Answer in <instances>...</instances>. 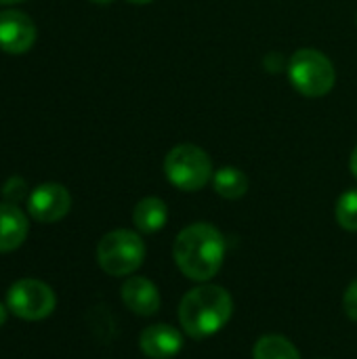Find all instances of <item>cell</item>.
Listing matches in <instances>:
<instances>
[{
    "instance_id": "1",
    "label": "cell",
    "mask_w": 357,
    "mask_h": 359,
    "mask_svg": "<svg viewBox=\"0 0 357 359\" xmlns=\"http://www.w3.org/2000/svg\"><path fill=\"white\" fill-rule=\"evenodd\" d=\"M173 257L181 273L194 282L213 280L225 259V240L210 223H194L179 231Z\"/></svg>"
},
{
    "instance_id": "2",
    "label": "cell",
    "mask_w": 357,
    "mask_h": 359,
    "mask_svg": "<svg viewBox=\"0 0 357 359\" xmlns=\"http://www.w3.org/2000/svg\"><path fill=\"white\" fill-rule=\"evenodd\" d=\"M234 301L231 294L215 284H202L189 290L179 305V322L187 337L202 341L219 330L231 320Z\"/></svg>"
},
{
    "instance_id": "3",
    "label": "cell",
    "mask_w": 357,
    "mask_h": 359,
    "mask_svg": "<svg viewBox=\"0 0 357 359\" xmlns=\"http://www.w3.org/2000/svg\"><path fill=\"white\" fill-rule=\"evenodd\" d=\"M290 84L309 99L324 97L337 82V69L332 61L318 48H299L292 53L286 65Z\"/></svg>"
},
{
    "instance_id": "4",
    "label": "cell",
    "mask_w": 357,
    "mask_h": 359,
    "mask_svg": "<svg viewBox=\"0 0 357 359\" xmlns=\"http://www.w3.org/2000/svg\"><path fill=\"white\" fill-rule=\"evenodd\" d=\"M145 259V244L137 231L114 229L99 240L97 263L99 267L114 278L135 273Z\"/></svg>"
},
{
    "instance_id": "5",
    "label": "cell",
    "mask_w": 357,
    "mask_h": 359,
    "mask_svg": "<svg viewBox=\"0 0 357 359\" xmlns=\"http://www.w3.org/2000/svg\"><path fill=\"white\" fill-rule=\"evenodd\" d=\"M164 175L181 191H200L215 172L210 156L202 147L194 143H181L166 154Z\"/></svg>"
},
{
    "instance_id": "6",
    "label": "cell",
    "mask_w": 357,
    "mask_h": 359,
    "mask_svg": "<svg viewBox=\"0 0 357 359\" xmlns=\"http://www.w3.org/2000/svg\"><path fill=\"white\" fill-rule=\"evenodd\" d=\"M57 299L48 284L23 278L17 280L6 292V307L13 316L27 322H40L55 311Z\"/></svg>"
},
{
    "instance_id": "7",
    "label": "cell",
    "mask_w": 357,
    "mask_h": 359,
    "mask_svg": "<svg viewBox=\"0 0 357 359\" xmlns=\"http://www.w3.org/2000/svg\"><path fill=\"white\" fill-rule=\"evenodd\" d=\"M72 208L69 191L59 183H42L27 198V210L38 223H57Z\"/></svg>"
},
{
    "instance_id": "8",
    "label": "cell",
    "mask_w": 357,
    "mask_h": 359,
    "mask_svg": "<svg viewBox=\"0 0 357 359\" xmlns=\"http://www.w3.org/2000/svg\"><path fill=\"white\" fill-rule=\"evenodd\" d=\"M36 40L34 21L21 11L0 13V48L11 55H21L32 48Z\"/></svg>"
},
{
    "instance_id": "9",
    "label": "cell",
    "mask_w": 357,
    "mask_h": 359,
    "mask_svg": "<svg viewBox=\"0 0 357 359\" xmlns=\"http://www.w3.org/2000/svg\"><path fill=\"white\" fill-rule=\"evenodd\" d=\"M139 347L149 359H170L183 349V334L168 324H154L141 332Z\"/></svg>"
},
{
    "instance_id": "10",
    "label": "cell",
    "mask_w": 357,
    "mask_h": 359,
    "mask_svg": "<svg viewBox=\"0 0 357 359\" xmlns=\"http://www.w3.org/2000/svg\"><path fill=\"white\" fill-rule=\"evenodd\" d=\"M120 297H122V303L128 307V311H133L135 316L149 318V316L160 311L158 286L151 280H147V278H141V276L128 278L122 284Z\"/></svg>"
},
{
    "instance_id": "11",
    "label": "cell",
    "mask_w": 357,
    "mask_h": 359,
    "mask_svg": "<svg viewBox=\"0 0 357 359\" xmlns=\"http://www.w3.org/2000/svg\"><path fill=\"white\" fill-rule=\"evenodd\" d=\"M27 219L17 204L0 202V252L19 248L27 238Z\"/></svg>"
},
{
    "instance_id": "12",
    "label": "cell",
    "mask_w": 357,
    "mask_h": 359,
    "mask_svg": "<svg viewBox=\"0 0 357 359\" xmlns=\"http://www.w3.org/2000/svg\"><path fill=\"white\" fill-rule=\"evenodd\" d=\"M168 221V206L164 200L156 196H147L141 202H137L133 210V223L141 233H156L160 231Z\"/></svg>"
},
{
    "instance_id": "13",
    "label": "cell",
    "mask_w": 357,
    "mask_h": 359,
    "mask_svg": "<svg viewBox=\"0 0 357 359\" xmlns=\"http://www.w3.org/2000/svg\"><path fill=\"white\" fill-rule=\"evenodd\" d=\"M215 191L225 200H238L248 191V177L236 166H223L213 175Z\"/></svg>"
},
{
    "instance_id": "14",
    "label": "cell",
    "mask_w": 357,
    "mask_h": 359,
    "mask_svg": "<svg viewBox=\"0 0 357 359\" xmlns=\"http://www.w3.org/2000/svg\"><path fill=\"white\" fill-rule=\"evenodd\" d=\"M252 359H301V355L288 339L280 334H267L257 341Z\"/></svg>"
},
{
    "instance_id": "15",
    "label": "cell",
    "mask_w": 357,
    "mask_h": 359,
    "mask_svg": "<svg viewBox=\"0 0 357 359\" xmlns=\"http://www.w3.org/2000/svg\"><path fill=\"white\" fill-rule=\"evenodd\" d=\"M337 223L345 229V231H357V187L345 191L339 200H337Z\"/></svg>"
},
{
    "instance_id": "16",
    "label": "cell",
    "mask_w": 357,
    "mask_h": 359,
    "mask_svg": "<svg viewBox=\"0 0 357 359\" xmlns=\"http://www.w3.org/2000/svg\"><path fill=\"white\" fill-rule=\"evenodd\" d=\"M27 196V185L21 177H11L4 187H2V198L8 202V204H17L19 200H23Z\"/></svg>"
},
{
    "instance_id": "17",
    "label": "cell",
    "mask_w": 357,
    "mask_h": 359,
    "mask_svg": "<svg viewBox=\"0 0 357 359\" xmlns=\"http://www.w3.org/2000/svg\"><path fill=\"white\" fill-rule=\"evenodd\" d=\"M343 307H345V313L349 320L357 322V280H353L349 284V288L345 290V297H343Z\"/></svg>"
},
{
    "instance_id": "18",
    "label": "cell",
    "mask_w": 357,
    "mask_h": 359,
    "mask_svg": "<svg viewBox=\"0 0 357 359\" xmlns=\"http://www.w3.org/2000/svg\"><path fill=\"white\" fill-rule=\"evenodd\" d=\"M349 168H351V175L357 177V145L353 147V151H351V158H349Z\"/></svg>"
},
{
    "instance_id": "19",
    "label": "cell",
    "mask_w": 357,
    "mask_h": 359,
    "mask_svg": "<svg viewBox=\"0 0 357 359\" xmlns=\"http://www.w3.org/2000/svg\"><path fill=\"white\" fill-rule=\"evenodd\" d=\"M4 322H6V307L0 305V328L4 326Z\"/></svg>"
},
{
    "instance_id": "20",
    "label": "cell",
    "mask_w": 357,
    "mask_h": 359,
    "mask_svg": "<svg viewBox=\"0 0 357 359\" xmlns=\"http://www.w3.org/2000/svg\"><path fill=\"white\" fill-rule=\"evenodd\" d=\"M126 2H130V4H149L151 0H126Z\"/></svg>"
},
{
    "instance_id": "21",
    "label": "cell",
    "mask_w": 357,
    "mask_h": 359,
    "mask_svg": "<svg viewBox=\"0 0 357 359\" xmlns=\"http://www.w3.org/2000/svg\"><path fill=\"white\" fill-rule=\"evenodd\" d=\"M17 2H23V0H0V4H17Z\"/></svg>"
},
{
    "instance_id": "22",
    "label": "cell",
    "mask_w": 357,
    "mask_h": 359,
    "mask_svg": "<svg viewBox=\"0 0 357 359\" xmlns=\"http://www.w3.org/2000/svg\"><path fill=\"white\" fill-rule=\"evenodd\" d=\"M90 2H97V4H107V2H112V0H90Z\"/></svg>"
},
{
    "instance_id": "23",
    "label": "cell",
    "mask_w": 357,
    "mask_h": 359,
    "mask_svg": "<svg viewBox=\"0 0 357 359\" xmlns=\"http://www.w3.org/2000/svg\"><path fill=\"white\" fill-rule=\"evenodd\" d=\"M356 21H357V17H356Z\"/></svg>"
}]
</instances>
